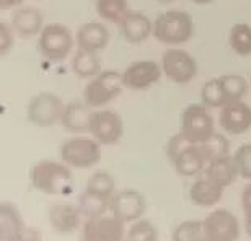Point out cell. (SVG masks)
Here are the masks:
<instances>
[{"label": "cell", "instance_id": "6da1fadb", "mask_svg": "<svg viewBox=\"0 0 251 241\" xmlns=\"http://www.w3.org/2000/svg\"><path fill=\"white\" fill-rule=\"evenodd\" d=\"M31 186L39 193L49 195H65L72 191L74 174L70 167L56 160H41L29 171Z\"/></svg>", "mask_w": 251, "mask_h": 241}, {"label": "cell", "instance_id": "7a4b0ae2", "mask_svg": "<svg viewBox=\"0 0 251 241\" xmlns=\"http://www.w3.org/2000/svg\"><path fill=\"white\" fill-rule=\"evenodd\" d=\"M167 155L175 171L181 176L194 178L204 173L207 160L201 152L199 144H193L181 132L173 135L167 144Z\"/></svg>", "mask_w": 251, "mask_h": 241}, {"label": "cell", "instance_id": "3957f363", "mask_svg": "<svg viewBox=\"0 0 251 241\" xmlns=\"http://www.w3.org/2000/svg\"><path fill=\"white\" fill-rule=\"evenodd\" d=\"M152 34L158 43L168 46L188 43L194 34L193 17L183 10H168L160 13L153 22Z\"/></svg>", "mask_w": 251, "mask_h": 241}, {"label": "cell", "instance_id": "277c9868", "mask_svg": "<svg viewBox=\"0 0 251 241\" xmlns=\"http://www.w3.org/2000/svg\"><path fill=\"white\" fill-rule=\"evenodd\" d=\"M75 36L69 26L64 23H48L44 24L38 36V49L43 57L52 62H62L74 49Z\"/></svg>", "mask_w": 251, "mask_h": 241}, {"label": "cell", "instance_id": "5b68a950", "mask_svg": "<svg viewBox=\"0 0 251 241\" xmlns=\"http://www.w3.org/2000/svg\"><path fill=\"white\" fill-rule=\"evenodd\" d=\"M123 88V73L116 70H104L87 83L83 90V101L92 109H100L116 99Z\"/></svg>", "mask_w": 251, "mask_h": 241}, {"label": "cell", "instance_id": "8992f818", "mask_svg": "<svg viewBox=\"0 0 251 241\" xmlns=\"http://www.w3.org/2000/svg\"><path fill=\"white\" fill-rule=\"evenodd\" d=\"M61 160L70 168H92L101 160V144L78 134L62 144Z\"/></svg>", "mask_w": 251, "mask_h": 241}, {"label": "cell", "instance_id": "52a82bcc", "mask_svg": "<svg viewBox=\"0 0 251 241\" xmlns=\"http://www.w3.org/2000/svg\"><path fill=\"white\" fill-rule=\"evenodd\" d=\"M65 103L52 92H39L29 99L26 106V118L38 127H51L61 122Z\"/></svg>", "mask_w": 251, "mask_h": 241}, {"label": "cell", "instance_id": "ba28073f", "mask_svg": "<svg viewBox=\"0 0 251 241\" xmlns=\"http://www.w3.org/2000/svg\"><path fill=\"white\" fill-rule=\"evenodd\" d=\"M162 72L170 82L186 85L198 75V62L188 51L181 48H170L162 56Z\"/></svg>", "mask_w": 251, "mask_h": 241}, {"label": "cell", "instance_id": "9c48e42d", "mask_svg": "<svg viewBox=\"0 0 251 241\" xmlns=\"http://www.w3.org/2000/svg\"><path fill=\"white\" fill-rule=\"evenodd\" d=\"M184 137H188L193 144H201L215 132L214 118L209 108L199 104H189L181 114V130Z\"/></svg>", "mask_w": 251, "mask_h": 241}, {"label": "cell", "instance_id": "30bf717a", "mask_svg": "<svg viewBox=\"0 0 251 241\" xmlns=\"http://www.w3.org/2000/svg\"><path fill=\"white\" fill-rule=\"evenodd\" d=\"M121 220L111 212L100 217L87 218L80 232L78 241H123L126 228Z\"/></svg>", "mask_w": 251, "mask_h": 241}, {"label": "cell", "instance_id": "8fae6325", "mask_svg": "<svg viewBox=\"0 0 251 241\" xmlns=\"http://www.w3.org/2000/svg\"><path fill=\"white\" fill-rule=\"evenodd\" d=\"M88 132L101 145H114L123 137L124 122L113 109H93Z\"/></svg>", "mask_w": 251, "mask_h": 241}, {"label": "cell", "instance_id": "7c38bea8", "mask_svg": "<svg viewBox=\"0 0 251 241\" xmlns=\"http://www.w3.org/2000/svg\"><path fill=\"white\" fill-rule=\"evenodd\" d=\"M202 223L207 241H238L242 232L237 215L227 209H214Z\"/></svg>", "mask_w": 251, "mask_h": 241}, {"label": "cell", "instance_id": "4fadbf2b", "mask_svg": "<svg viewBox=\"0 0 251 241\" xmlns=\"http://www.w3.org/2000/svg\"><path fill=\"white\" fill-rule=\"evenodd\" d=\"M162 73V65L155 60H135L123 72L124 88L134 90V92L149 90L160 82Z\"/></svg>", "mask_w": 251, "mask_h": 241}, {"label": "cell", "instance_id": "5bb4252c", "mask_svg": "<svg viewBox=\"0 0 251 241\" xmlns=\"http://www.w3.org/2000/svg\"><path fill=\"white\" fill-rule=\"evenodd\" d=\"M145 207H147V202L142 193L135 189H123L113 194L109 212L123 223H134L142 218Z\"/></svg>", "mask_w": 251, "mask_h": 241}, {"label": "cell", "instance_id": "9a60e30c", "mask_svg": "<svg viewBox=\"0 0 251 241\" xmlns=\"http://www.w3.org/2000/svg\"><path fill=\"white\" fill-rule=\"evenodd\" d=\"M118 29L124 41L130 44H140L152 34L153 22L145 13L129 8L127 13L119 20Z\"/></svg>", "mask_w": 251, "mask_h": 241}, {"label": "cell", "instance_id": "2e32d148", "mask_svg": "<svg viewBox=\"0 0 251 241\" xmlns=\"http://www.w3.org/2000/svg\"><path fill=\"white\" fill-rule=\"evenodd\" d=\"M219 122L227 134L240 135L251 127V108L243 101H232L220 108Z\"/></svg>", "mask_w": 251, "mask_h": 241}, {"label": "cell", "instance_id": "e0dca14e", "mask_svg": "<svg viewBox=\"0 0 251 241\" xmlns=\"http://www.w3.org/2000/svg\"><path fill=\"white\" fill-rule=\"evenodd\" d=\"M109 39H111V33L100 22H87L80 24L77 34H75V44L78 46V49L97 54L108 46Z\"/></svg>", "mask_w": 251, "mask_h": 241}, {"label": "cell", "instance_id": "ac0fdd59", "mask_svg": "<svg viewBox=\"0 0 251 241\" xmlns=\"http://www.w3.org/2000/svg\"><path fill=\"white\" fill-rule=\"evenodd\" d=\"M12 28L15 34L23 39L39 36L44 28V17L41 10L36 7H18L12 15Z\"/></svg>", "mask_w": 251, "mask_h": 241}, {"label": "cell", "instance_id": "d6986e66", "mask_svg": "<svg viewBox=\"0 0 251 241\" xmlns=\"http://www.w3.org/2000/svg\"><path fill=\"white\" fill-rule=\"evenodd\" d=\"M83 215L80 212L78 205L69 204V202H59L54 204L49 209V223L51 227L61 235L74 233L80 225H82Z\"/></svg>", "mask_w": 251, "mask_h": 241}, {"label": "cell", "instance_id": "ffe728a7", "mask_svg": "<svg viewBox=\"0 0 251 241\" xmlns=\"http://www.w3.org/2000/svg\"><path fill=\"white\" fill-rule=\"evenodd\" d=\"M93 109L85 101L65 103L61 124L70 134H85L90 129V119H92Z\"/></svg>", "mask_w": 251, "mask_h": 241}, {"label": "cell", "instance_id": "44dd1931", "mask_svg": "<svg viewBox=\"0 0 251 241\" xmlns=\"http://www.w3.org/2000/svg\"><path fill=\"white\" fill-rule=\"evenodd\" d=\"M202 174L207 179L214 181L215 184L222 186L224 189L228 188V186H232L235 181H237V178L240 176L232 155H227V157L207 162Z\"/></svg>", "mask_w": 251, "mask_h": 241}, {"label": "cell", "instance_id": "7402d4cb", "mask_svg": "<svg viewBox=\"0 0 251 241\" xmlns=\"http://www.w3.org/2000/svg\"><path fill=\"white\" fill-rule=\"evenodd\" d=\"M224 195V188L215 184L214 181L207 179L202 174L191 184L189 188V199L199 207H214L220 202Z\"/></svg>", "mask_w": 251, "mask_h": 241}, {"label": "cell", "instance_id": "603a6c76", "mask_svg": "<svg viewBox=\"0 0 251 241\" xmlns=\"http://www.w3.org/2000/svg\"><path fill=\"white\" fill-rule=\"evenodd\" d=\"M25 227L23 217L12 202H0V241H13Z\"/></svg>", "mask_w": 251, "mask_h": 241}, {"label": "cell", "instance_id": "cb8c5ba5", "mask_svg": "<svg viewBox=\"0 0 251 241\" xmlns=\"http://www.w3.org/2000/svg\"><path fill=\"white\" fill-rule=\"evenodd\" d=\"M70 67H72V72L78 78L92 80L93 77H97V75L103 72L101 60H100L98 54L83 51V49H77V52H74L72 60H70Z\"/></svg>", "mask_w": 251, "mask_h": 241}, {"label": "cell", "instance_id": "d4e9b609", "mask_svg": "<svg viewBox=\"0 0 251 241\" xmlns=\"http://www.w3.org/2000/svg\"><path fill=\"white\" fill-rule=\"evenodd\" d=\"M109 204H111V199L93 194L90 191H83L78 197V209L85 218H93L108 214Z\"/></svg>", "mask_w": 251, "mask_h": 241}, {"label": "cell", "instance_id": "484cf974", "mask_svg": "<svg viewBox=\"0 0 251 241\" xmlns=\"http://www.w3.org/2000/svg\"><path fill=\"white\" fill-rule=\"evenodd\" d=\"M228 43L232 51L240 57L251 56V26L248 23H237L230 29Z\"/></svg>", "mask_w": 251, "mask_h": 241}, {"label": "cell", "instance_id": "4316f807", "mask_svg": "<svg viewBox=\"0 0 251 241\" xmlns=\"http://www.w3.org/2000/svg\"><path fill=\"white\" fill-rule=\"evenodd\" d=\"M219 82H220V87H222V92L225 95L227 103L242 101V99L247 96L248 83L242 75H237V73L222 75V77H219Z\"/></svg>", "mask_w": 251, "mask_h": 241}, {"label": "cell", "instance_id": "83f0119b", "mask_svg": "<svg viewBox=\"0 0 251 241\" xmlns=\"http://www.w3.org/2000/svg\"><path fill=\"white\" fill-rule=\"evenodd\" d=\"M199 147L207 162H212V160L230 155V140L225 137L224 134H219V132H214L210 137L205 139L204 142H201Z\"/></svg>", "mask_w": 251, "mask_h": 241}, {"label": "cell", "instance_id": "f1b7e54d", "mask_svg": "<svg viewBox=\"0 0 251 241\" xmlns=\"http://www.w3.org/2000/svg\"><path fill=\"white\" fill-rule=\"evenodd\" d=\"M95 10L98 17L103 18L104 22L109 23H119L129 10V0H97L95 2Z\"/></svg>", "mask_w": 251, "mask_h": 241}, {"label": "cell", "instance_id": "f546056e", "mask_svg": "<svg viewBox=\"0 0 251 241\" xmlns=\"http://www.w3.org/2000/svg\"><path fill=\"white\" fill-rule=\"evenodd\" d=\"M85 191L111 199L113 194L116 193V181L108 171H97L88 178Z\"/></svg>", "mask_w": 251, "mask_h": 241}, {"label": "cell", "instance_id": "4dcf8cb0", "mask_svg": "<svg viewBox=\"0 0 251 241\" xmlns=\"http://www.w3.org/2000/svg\"><path fill=\"white\" fill-rule=\"evenodd\" d=\"M172 241H207L204 223L199 220H184L173 230Z\"/></svg>", "mask_w": 251, "mask_h": 241}, {"label": "cell", "instance_id": "1f68e13d", "mask_svg": "<svg viewBox=\"0 0 251 241\" xmlns=\"http://www.w3.org/2000/svg\"><path fill=\"white\" fill-rule=\"evenodd\" d=\"M123 241H158V230L150 220L140 218L130 225Z\"/></svg>", "mask_w": 251, "mask_h": 241}, {"label": "cell", "instance_id": "d6a6232c", "mask_svg": "<svg viewBox=\"0 0 251 241\" xmlns=\"http://www.w3.org/2000/svg\"><path fill=\"white\" fill-rule=\"evenodd\" d=\"M201 103L204 106L210 108H222L224 104H227V99H225V95L222 92V87H220L219 77L217 78H210L204 83L202 90H201Z\"/></svg>", "mask_w": 251, "mask_h": 241}, {"label": "cell", "instance_id": "836d02e7", "mask_svg": "<svg viewBox=\"0 0 251 241\" xmlns=\"http://www.w3.org/2000/svg\"><path fill=\"white\" fill-rule=\"evenodd\" d=\"M240 178L251 181V144H243L232 155Z\"/></svg>", "mask_w": 251, "mask_h": 241}, {"label": "cell", "instance_id": "e575fe53", "mask_svg": "<svg viewBox=\"0 0 251 241\" xmlns=\"http://www.w3.org/2000/svg\"><path fill=\"white\" fill-rule=\"evenodd\" d=\"M15 44V31L12 24L0 22V57L7 56Z\"/></svg>", "mask_w": 251, "mask_h": 241}, {"label": "cell", "instance_id": "d590c367", "mask_svg": "<svg viewBox=\"0 0 251 241\" xmlns=\"http://www.w3.org/2000/svg\"><path fill=\"white\" fill-rule=\"evenodd\" d=\"M13 241H44V237L36 227H26L25 225L23 230L18 233V237Z\"/></svg>", "mask_w": 251, "mask_h": 241}, {"label": "cell", "instance_id": "8d00e7d4", "mask_svg": "<svg viewBox=\"0 0 251 241\" xmlns=\"http://www.w3.org/2000/svg\"><path fill=\"white\" fill-rule=\"evenodd\" d=\"M242 209L245 217L251 215V183H248L242 191Z\"/></svg>", "mask_w": 251, "mask_h": 241}, {"label": "cell", "instance_id": "74e56055", "mask_svg": "<svg viewBox=\"0 0 251 241\" xmlns=\"http://www.w3.org/2000/svg\"><path fill=\"white\" fill-rule=\"evenodd\" d=\"M23 0H0V10H12L18 8Z\"/></svg>", "mask_w": 251, "mask_h": 241}, {"label": "cell", "instance_id": "f35d334b", "mask_svg": "<svg viewBox=\"0 0 251 241\" xmlns=\"http://www.w3.org/2000/svg\"><path fill=\"white\" fill-rule=\"evenodd\" d=\"M245 230H247V233L251 237V215L245 217Z\"/></svg>", "mask_w": 251, "mask_h": 241}, {"label": "cell", "instance_id": "ab89813d", "mask_svg": "<svg viewBox=\"0 0 251 241\" xmlns=\"http://www.w3.org/2000/svg\"><path fill=\"white\" fill-rule=\"evenodd\" d=\"M196 5H209V3H214L215 0H193Z\"/></svg>", "mask_w": 251, "mask_h": 241}, {"label": "cell", "instance_id": "60d3db41", "mask_svg": "<svg viewBox=\"0 0 251 241\" xmlns=\"http://www.w3.org/2000/svg\"><path fill=\"white\" fill-rule=\"evenodd\" d=\"M155 2H158V3H172V2H175V0H155Z\"/></svg>", "mask_w": 251, "mask_h": 241}]
</instances>
